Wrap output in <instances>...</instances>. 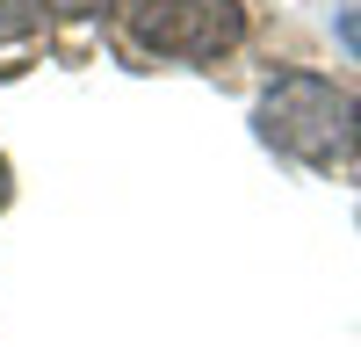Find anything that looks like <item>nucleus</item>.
<instances>
[{"label":"nucleus","instance_id":"5","mask_svg":"<svg viewBox=\"0 0 361 347\" xmlns=\"http://www.w3.org/2000/svg\"><path fill=\"white\" fill-rule=\"evenodd\" d=\"M51 8H66V15H94L102 0H51Z\"/></svg>","mask_w":361,"mask_h":347},{"label":"nucleus","instance_id":"2","mask_svg":"<svg viewBox=\"0 0 361 347\" xmlns=\"http://www.w3.org/2000/svg\"><path fill=\"white\" fill-rule=\"evenodd\" d=\"M123 22L145 51H166V58H217L246 37L238 0H130Z\"/></svg>","mask_w":361,"mask_h":347},{"label":"nucleus","instance_id":"7","mask_svg":"<svg viewBox=\"0 0 361 347\" xmlns=\"http://www.w3.org/2000/svg\"><path fill=\"white\" fill-rule=\"evenodd\" d=\"M354 116H361V109H354ZM354 138H361V123H354Z\"/></svg>","mask_w":361,"mask_h":347},{"label":"nucleus","instance_id":"4","mask_svg":"<svg viewBox=\"0 0 361 347\" xmlns=\"http://www.w3.org/2000/svg\"><path fill=\"white\" fill-rule=\"evenodd\" d=\"M340 44L361 58V8H347V15H340Z\"/></svg>","mask_w":361,"mask_h":347},{"label":"nucleus","instance_id":"1","mask_svg":"<svg viewBox=\"0 0 361 347\" xmlns=\"http://www.w3.org/2000/svg\"><path fill=\"white\" fill-rule=\"evenodd\" d=\"M347 116H354V102L340 95L333 80L282 73L260 95V138L275 145V152H289V159H333L340 145H347V130H354Z\"/></svg>","mask_w":361,"mask_h":347},{"label":"nucleus","instance_id":"3","mask_svg":"<svg viewBox=\"0 0 361 347\" xmlns=\"http://www.w3.org/2000/svg\"><path fill=\"white\" fill-rule=\"evenodd\" d=\"M44 22V0H0V44H22Z\"/></svg>","mask_w":361,"mask_h":347},{"label":"nucleus","instance_id":"6","mask_svg":"<svg viewBox=\"0 0 361 347\" xmlns=\"http://www.w3.org/2000/svg\"><path fill=\"white\" fill-rule=\"evenodd\" d=\"M0 202H8V166H0Z\"/></svg>","mask_w":361,"mask_h":347}]
</instances>
